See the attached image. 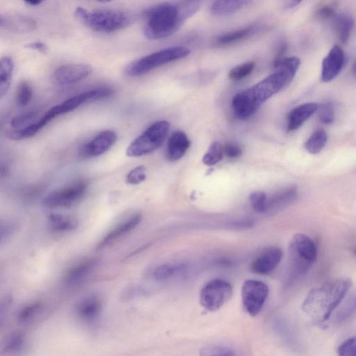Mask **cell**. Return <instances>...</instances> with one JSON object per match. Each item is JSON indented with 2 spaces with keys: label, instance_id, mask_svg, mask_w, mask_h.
Listing matches in <instances>:
<instances>
[{
  "label": "cell",
  "instance_id": "1",
  "mask_svg": "<svg viewBox=\"0 0 356 356\" xmlns=\"http://www.w3.org/2000/svg\"><path fill=\"white\" fill-rule=\"evenodd\" d=\"M195 1L165 2L147 8L144 13L143 33L145 37L149 40H159L175 33L186 18L197 10Z\"/></svg>",
  "mask_w": 356,
  "mask_h": 356
},
{
  "label": "cell",
  "instance_id": "2",
  "mask_svg": "<svg viewBox=\"0 0 356 356\" xmlns=\"http://www.w3.org/2000/svg\"><path fill=\"white\" fill-rule=\"evenodd\" d=\"M351 285L348 279H337L312 289L302 302V310L313 320L325 322L342 302Z\"/></svg>",
  "mask_w": 356,
  "mask_h": 356
},
{
  "label": "cell",
  "instance_id": "3",
  "mask_svg": "<svg viewBox=\"0 0 356 356\" xmlns=\"http://www.w3.org/2000/svg\"><path fill=\"white\" fill-rule=\"evenodd\" d=\"M300 65V60L296 56L285 58L275 67V72L250 88L242 91L243 95L257 111L264 102L289 85Z\"/></svg>",
  "mask_w": 356,
  "mask_h": 356
},
{
  "label": "cell",
  "instance_id": "4",
  "mask_svg": "<svg viewBox=\"0 0 356 356\" xmlns=\"http://www.w3.org/2000/svg\"><path fill=\"white\" fill-rule=\"evenodd\" d=\"M75 15L90 29L102 33H111L129 26L134 17L129 13L115 9L88 10L81 7L75 10Z\"/></svg>",
  "mask_w": 356,
  "mask_h": 356
},
{
  "label": "cell",
  "instance_id": "5",
  "mask_svg": "<svg viewBox=\"0 0 356 356\" xmlns=\"http://www.w3.org/2000/svg\"><path fill=\"white\" fill-rule=\"evenodd\" d=\"M289 254L292 275H304L316 261V245L309 236L297 234L291 241Z\"/></svg>",
  "mask_w": 356,
  "mask_h": 356
},
{
  "label": "cell",
  "instance_id": "6",
  "mask_svg": "<svg viewBox=\"0 0 356 356\" xmlns=\"http://www.w3.org/2000/svg\"><path fill=\"white\" fill-rule=\"evenodd\" d=\"M185 47H172L161 49L143 56L129 64L125 74L129 76H138L170 62L181 59L190 54Z\"/></svg>",
  "mask_w": 356,
  "mask_h": 356
},
{
  "label": "cell",
  "instance_id": "7",
  "mask_svg": "<svg viewBox=\"0 0 356 356\" xmlns=\"http://www.w3.org/2000/svg\"><path fill=\"white\" fill-rule=\"evenodd\" d=\"M169 128L170 124L166 120L155 122L129 144L127 156L138 157L155 151L163 144Z\"/></svg>",
  "mask_w": 356,
  "mask_h": 356
},
{
  "label": "cell",
  "instance_id": "8",
  "mask_svg": "<svg viewBox=\"0 0 356 356\" xmlns=\"http://www.w3.org/2000/svg\"><path fill=\"white\" fill-rule=\"evenodd\" d=\"M88 181L78 179L72 183L50 192L44 199L43 204L49 208L70 207L85 195Z\"/></svg>",
  "mask_w": 356,
  "mask_h": 356
},
{
  "label": "cell",
  "instance_id": "9",
  "mask_svg": "<svg viewBox=\"0 0 356 356\" xmlns=\"http://www.w3.org/2000/svg\"><path fill=\"white\" fill-rule=\"evenodd\" d=\"M232 286L226 280L214 279L207 282L202 289L200 302L207 310L219 309L232 297Z\"/></svg>",
  "mask_w": 356,
  "mask_h": 356
},
{
  "label": "cell",
  "instance_id": "10",
  "mask_svg": "<svg viewBox=\"0 0 356 356\" xmlns=\"http://www.w3.org/2000/svg\"><path fill=\"white\" fill-rule=\"evenodd\" d=\"M268 292V286L261 281L248 280L244 282L241 288L242 302L251 316H255L261 312Z\"/></svg>",
  "mask_w": 356,
  "mask_h": 356
},
{
  "label": "cell",
  "instance_id": "11",
  "mask_svg": "<svg viewBox=\"0 0 356 356\" xmlns=\"http://www.w3.org/2000/svg\"><path fill=\"white\" fill-rule=\"evenodd\" d=\"M113 93V90L110 87H99L77 94L54 107L59 115L72 111L85 103L110 97Z\"/></svg>",
  "mask_w": 356,
  "mask_h": 356
},
{
  "label": "cell",
  "instance_id": "12",
  "mask_svg": "<svg viewBox=\"0 0 356 356\" xmlns=\"http://www.w3.org/2000/svg\"><path fill=\"white\" fill-rule=\"evenodd\" d=\"M117 134L113 130H104L83 145L79 149L81 158H92L106 152L115 143Z\"/></svg>",
  "mask_w": 356,
  "mask_h": 356
},
{
  "label": "cell",
  "instance_id": "13",
  "mask_svg": "<svg viewBox=\"0 0 356 356\" xmlns=\"http://www.w3.org/2000/svg\"><path fill=\"white\" fill-rule=\"evenodd\" d=\"M92 72V67L88 64H65L55 70L54 79L59 85H69L86 79Z\"/></svg>",
  "mask_w": 356,
  "mask_h": 356
},
{
  "label": "cell",
  "instance_id": "14",
  "mask_svg": "<svg viewBox=\"0 0 356 356\" xmlns=\"http://www.w3.org/2000/svg\"><path fill=\"white\" fill-rule=\"evenodd\" d=\"M345 63V54L338 45L334 46L322 61L321 78L323 82L334 79L341 71Z\"/></svg>",
  "mask_w": 356,
  "mask_h": 356
},
{
  "label": "cell",
  "instance_id": "15",
  "mask_svg": "<svg viewBox=\"0 0 356 356\" xmlns=\"http://www.w3.org/2000/svg\"><path fill=\"white\" fill-rule=\"evenodd\" d=\"M282 250L277 247H270L264 250L252 262L250 269L256 274L264 275L273 271L280 263Z\"/></svg>",
  "mask_w": 356,
  "mask_h": 356
},
{
  "label": "cell",
  "instance_id": "16",
  "mask_svg": "<svg viewBox=\"0 0 356 356\" xmlns=\"http://www.w3.org/2000/svg\"><path fill=\"white\" fill-rule=\"evenodd\" d=\"M141 219L142 215L137 213L118 225V226L105 234V236L97 243L96 250H101L106 247L122 236L133 230L140 222Z\"/></svg>",
  "mask_w": 356,
  "mask_h": 356
},
{
  "label": "cell",
  "instance_id": "17",
  "mask_svg": "<svg viewBox=\"0 0 356 356\" xmlns=\"http://www.w3.org/2000/svg\"><path fill=\"white\" fill-rule=\"evenodd\" d=\"M0 26L14 33H29L34 31L37 24L31 17L18 14H6L1 15Z\"/></svg>",
  "mask_w": 356,
  "mask_h": 356
},
{
  "label": "cell",
  "instance_id": "18",
  "mask_svg": "<svg viewBox=\"0 0 356 356\" xmlns=\"http://www.w3.org/2000/svg\"><path fill=\"white\" fill-rule=\"evenodd\" d=\"M315 102H307L293 108L287 115L286 128L289 131L299 129L316 111Z\"/></svg>",
  "mask_w": 356,
  "mask_h": 356
},
{
  "label": "cell",
  "instance_id": "19",
  "mask_svg": "<svg viewBox=\"0 0 356 356\" xmlns=\"http://www.w3.org/2000/svg\"><path fill=\"white\" fill-rule=\"evenodd\" d=\"M263 29L260 24H252L245 27L219 35L213 42L215 46L222 47L245 40Z\"/></svg>",
  "mask_w": 356,
  "mask_h": 356
},
{
  "label": "cell",
  "instance_id": "20",
  "mask_svg": "<svg viewBox=\"0 0 356 356\" xmlns=\"http://www.w3.org/2000/svg\"><path fill=\"white\" fill-rule=\"evenodd\" d=\"M191 145L186 134L181 130L174 131L169 138L167 146V158L175 161L184 156Z\"/></svg>",
  "mask_w": 356,
  "mask_h": 356
},
{
  "label": "cell",
  "instance_id": "21",
  "mask_svg": "<svg viewBox=\"0 0 356 356\" xmlns=\"http://www.w3.org/2000/svg\"><path fill=\"white\" fill-rule=\"evenodd\" d=\"M99 262V258L90 257L86 259L71 267L65 273L64 282L67 284H73L82 279Z\"/></svg>",
  "mask_w": 356,
  "mask_h": 356
},
{
  "label": "cell",
  "instance_id": "22",
  "mask_svg": "<svg viewBox=\"0 0 356 356\" xmlns=\"http://www.w3.org/2000/svg\"><path fill=\"white\" fill-rule=\"evenodd\" d=\"M252 0H213L211 12L216 16L232 15L249 5Z\"/></svg>",
  "mask_w": 356,
  "mask_h": 356
},
{
  "label": "cell",
  "instance_id": "23",
  "mask_svg": "<svg viewBox=\"0 0 356 356\" xmlns=\"http://www.w3.org/2000/svg\"><path fill=\"white\" fill-rule=\"evenodd\" d=\"M102 307L101 300L91 296L80 300L76 306V312L79 317L85 320H92L97 317Z\"/></svg>",
  "mask_w": 356,
  "mask_h": 356
},
{
  "label": "cell",
  "instance_id": "24",
  "mask_svg": "<svg viewBox=\"0 0 356 356\" xmlns=\"http://www.w3.org/2000/svg\"><path fill=\"white\" fill-rule=\"evenodd\" d=\"M354 21L353 18L346 14L335 15L332 18V26L338 37V39L343 44H346L350 36Z\"/></svg>",
  "mask_w": 356,
  "mask_h": 356
},
{
  "label": "cell",
  "instance_id": "25",
  "mask_svg": "<svg viewBox=\"0 0 356 356\" xmlns=\"http://www.w3.org/2000/svg\"><path fill=\"white\" fill-rule=\"evenodd\" d=\"M50 229L54 232H65L76 229L78 222L70 216L50 213L48 217Z\"/></svg>",
  "mask_w": 356,
  "mask_h": 356
},
{
  "label": "cell",
  "instance_id": "26",
  "mask_svg": "<svg viewBox=\"0 0 356 356\" xmlns=\"http://www.w3.org/2000/svg\"><path fill=\"white\" fill-rule=\"evenodd\" d=\"M14 63L9 56L2 57L0 62V97L8 92L13 76Z\"/></svg>",
  "mask_w": 356,
  "mask_h": 356
},
{
  "label": "cell",
  "instance_id": "27",
  "mask_svg": "<svg viewBox=\"0 0 356 356\" xmlns=\"http://www.w3.org/2000/svg\"><path fill=\"white\" fill-rule=\"evenodd\" d=\"M297 196L298 191L296 187L287 188L268 200L267 210L282 208L293 202Z\"/></svg>",
  "mask_w": 356,
  "mask_h": 356
},
{
  "label": "cell",
  "instance_id": "28",
  "mask_svg": "<svg viewBox=\"0 0 356 356\" xmlns=\"http://www.w3.org/2000/svg\"><path fill=\"white\" fill-rule=\"evenodd\" d=\"M327 140V133L322 129H318L306 140L305 148L310 154H318L323 149Z\"/></svg>",
  "mask_w": 356,
  "mask_h": 356
},
{
  "label": "cell",
  "instance_id": "29",
  "mask_svg": "<svg viewBox=\"0 0 356 356\" xmlns=\"http://www.w3.org/2000/svg\"><path fill=\"white\" fill-rule=\"evenodd\" d=\"M183 264H165L156 267L154 272V277L159 280H165L183 271Z\"/></svg>",
  "mask_w": 356,
  "mask_h": 356
},
{
  "label": "cell",
  "instance_id": "30",
  "mask_svg": "<svg viewBox=\"0 0 356 356\" xmlns=\"http://www.w3.org/2000/svg\"><path fill=\"white\" fill-rule=\"evenodd\" d=\"M33 90L31 86L26 81H22L17 86L15 92V100L20 107L27 106L31 101Z\"/></svg>",
  "mask_w": 356,
  "mask_h": 356
},
{
  "label": "cell",
  "instance_id": "31",
  "mask_svg": "<svg viewBox=\"0 0 356 356\" xmlns=\"http://www.w3.org/2000/svg\"><path fill=\"white\" fill-rule=\"evenodd\" d=\"M224 154L223 147L218 142H213L209 146L202 158V162L207 165H213L219 162Z\"/></svg>",
  "mask_w": 356,
  "mask_h": 356
},
{
  "label": "cell",
  "instance_id": "32",
  "mask_svg": "<svg viewBox=\"0 0 356 356\" xmlns=\"http://www.w3.org/2000/svg\"><path fill=\"white\" fill-rule=\"evenodd\" d=\"M43 302L36 300L24 306L17 314V321L20 323H25L30 321L38 312L41 310Z\"/></svg>",
  "mask_w": 356,
  "mask_h": 356
},
{
  "label": "cell",
  "instance_id": "33",
  "mask_svg": "<svg viewBox=\"0 0 356 356\" xmlns=\"http://www.w3.org/2000/svg\"><path fill=\"white\" fill-rule=\"evenodd\" d=\"M356 314V293L345 303L337 313L336 320L342 323L349 320Z\"/></svg>",
  "mask_w": 356,
  "mask_h": 356
},
{
  "label": "cell",
  "instance_id": "34",
  "mask_svg": "<svg viewBox=\"0 0 356 356\" xmlns=\"http://www.w3.org/2000/svg\"><path fill=\"white\" fill-rule=\"evenodd\" d=\"M318 115L320 121L325 124H330L334 120V107L330 101H325L318 105Z\"/></svg>",
  "mask_w": 356,
  "mask_h": 356
},
{
  "label": "cell",
  "instance_id": "35",
  "mask_svg": "<svg viewBox=\"0 0 356 356\" xmlns=\"http://www.w3.org/2000/svg\"><path fill=\"white\" fill-rule=\"evenodd\" d=\"M254 62L249 61L233 67L229 72V78L238 81L248 76L254 68Z\"/></svg>",
  "mask_w": 356,
  "mask_h": 356
},
{
  "label": "cell",
  "instance_id": "36",
  "mask_svg": "<svg viewBox=\"0 0 356 356\" xmlns=\"http://www.w3.org/2000/svg\"><path fill=\"white\" fill-rule=\"evenodd\" d=\"M250 204L253 209L259 213L267 210L268 198L263 191L252 192L249 196Z\"/></svg>",
  "mask_w": 356,
  "mask_h": 356
},
{
  "label": "cell",
  "instance_id": "37",
  "mask_svg": "<svg viewBox=\"0 0 356 356\" xmlns=\"http://www.w3.org/2000/svg\"><path fill=\"white\" fill-rule=\"evenodd\" d=\"M24 343V336L22 333L15 332L12 334L6 341L3 350L6 353H13L20 350Z\"/></svg>",
  "mask_w": 356,
  "mask_h": 356
},
{
  "label": "cell",
  "instance_id": "38",
  "mask_svg": "<svg viewBox=\"0 0 356 356\" xmlns=\"http://www.w3.org/2000/svg\"><path fill=\"white\" fill-rule=\"evenodd\" d=\"M37 115L38 113L35 111H29L17 115L11 120L10 126L15 129L22 128L31 124L30 122L34 120Z\"/></svg>",
  "mask_w": 356,
  "mask_h": 356
},
{
  "label": "cell",
  "instance_id": "39",
  "mask_svg": "<svg viewBox=\"0 0 356 356\" xmlns=\"http://www.w3.org/2000/svg\"><path fill=\"white\" fill-rule=\"evenodd\" d=\"M147 177L146 168L138 165L131 170L126 176V181L131 185H137L143 182Z\"/></svg>",
  "mask_w": 356,
  "mask_h": 356
},
{
  "label": "cell",
  "instance_id": "40",
  "mask_svg": "<svg viewBox=\"0 0 356 356\" xmlns=\"http://www.w3.org/2000/svg\"><path fill=\"white\" fill-rule=\"evenodd\" d=\"M200 355L209 356V355H234L235 353L232 348L221 345H211L203 348L200 350Z\"/></svg>",
  "mask_w": 356,
  "mask_h": 356
},
{
  "label": "cell",
  "instance_id": "41",
  "mask_svg": "<svg viewBox=\"0 0 356 356\" xmlns=\"http://www.w3.org/2000/svg\"><path fill=\"white\" fill-rule=\"evenodd\" d=\"M337 353L341 356H356V336L342 342L337 348Z\"/></svg>",
  "mask_w": 356,
  "mask_h": 356
},
{
  "label": "cell",
  "instance_id": "42",
  "mask_svg": "<svg viewBox=\"0 0 356 356\" xmlns=\"http://www.w3.org/2000/svg\"><path fill=\"white\" fill-rule=\"evenodd\" d=\"M337 4L334 2L325 4L316 11V17L321 20L332 19L336 15Z\"/></svg>",
  "mask_w": 356,
  "mask_h": 356
},
{
  "label": "cell",
  "instance_id": "43",
  "mask_svg": "<svg viewBox=\"0 0 356 356\" xmlns=\"http://www.w3.org/2000/svg\"><path fill=\"white\" fill-rule=\"evenodd\" d=\"M145 294V291L138 286H128L125 288L121 295L122 300H130L134 298Z\"/></svg>",
  "mask_w": 356,
  "mask_h": 356
},
{
  "label": "cell",
  "instance_id": "44",
  "mask_svg": "<svg viewBox=\"0 0 356 356\" xmlns=\"http://www.w3.org/2000/svg\"><path fill=\"white\" fill-rule=\"evenodd\" d=\"M224 154L229 158H238L242 154V149L236 143H229L223 147Z\"/></svg>",
  "mask_w": 356,
  "mask_h": 356
},
{
  "label": "cell",
  "instance_id": "45",
  "mask_svg": "<svg viewBox=\"0 0 356 356\" xmlns=\"http://www.w3.org/2000/svg\"><path fill=\"white\" fill-rule=\"evenodd\" d=\"M26 48L39 51L40 52H45L47 49L46 44L40 41L30 42L26 45Z\"/></svg>",
  "mask_w": 356,
  "mask_h": 356
},
{
  "label": "cell",
  "instance_id": "46",
  "mask_svg": "<svg viewBox=\"0 0 356 356\" xmlns=\"http://www.w3.org/2000/svg\"><path fill=\"white\" fill-rule=\"evenodd\" d=\"M14 226L9 224L1 225V241L6 239L13 231Z\"/></svg>",
  "mask_w": 356,
  "mask_h": 356
},
{
  "label": "cell",
  "instance_id": "47",
  "mask_svg": "<svg viewBox=\"0 0 356 356\" xmlns=\"http://www.w3.org/2000/svg\"><path fill=\"white\" fill-rule=\"evenodd\" d=\"M302 0H282L284 7L291 9L298 6Z\"/></svg>",
  "mask_w": 356,
  "mask_h": 356
},
{
  "label": "cell",
  "instance_id": "48",
  "mask_svg": "<svg viewBox=\"0 0 356 356\" xmlns=\"http://www.w3.org/2000/svg\"><path fill=\"white\" fill-rule=\"evenodd\" d=\"M26 3L31 6H37L42 3L44 0H24Z\"/></svg>",
  "mask_w": 356,
  "mask_h": 356
},
{
  "label": "cell",
  "instance_id": "49",
  "mask_svg": "<svg viewBox=\"0 0 356 356\" xmlns=\"http://www.w3.org/2000/svg\"><path fill=\"white\" fill-rule=\"evenodd\" d=\"M353 72L356 76V62L355 63V64L353 67Z\"/></svg>",
  "mask_w": 356,
  "mask_h": 356
},
{
  "label": "cell",
  "instance_id": "50",
  "mask_svg": "<svg viewBox=\"0 0 356 356\" xmlns=\"http://www.w3.org/2000/svg\"><path fill=\"white\" fill-rule=\"evenodd\" d=\"M98 2H102V3H107V2H110V1H112L113 0H95Z\"/></svg>",
  "mask_w": 356,
  "mask_h": 356
},
{
  "label": "cell",
  "instance_id": "51",
  "mask_svg": "<svg viewBox=\"0 0 356 356\" xmlns=\"http://www.w3.org/2000/svg\"><path fill=\"white\" fill-rule=\"evenodd\" d=\"M355 254H356V249L355 250Z\"/></svg>",
  "mask_w": 356,
  "mask_h": 356
},
{
  "label": "cell",
  "instance_id": "52",
  "mask_svg": "<svg viewBox=\"0 0 356 356\" xmlns=\"http://www.w3.org/2000/svg\"><path fill=\"white\" fill-rule=\"evenodd\" d=\"M193 1H197V0H193Z\"/></svg>",
  "mask_w": 356,
  "mask_h": 356
}]
</instances>
